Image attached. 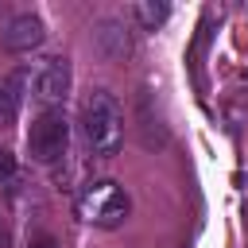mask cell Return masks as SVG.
I'll use <instances>...</instances> for the list:
<instances>
[{"label":"cell","instance_id":"obj_1","mask_svg":"<svg viewBox=\"0 0 248 248\" xmlns=\"http://www.w3.org/2000/svg\"><path fill=\"white\" fill-rule=\"evenodd\" d=\"M81 128L93 155H116L124 143V112L108 89H93L81 105Z\"/></svg>","mask_w":248,"mask_h":248},{"label":"cell","instance_id":"obj_2","mask_svg":"<svg viewBox=\"0 0 248 248\" xmlns=\"http://www.w3.org/2000/svg\"><path fill=\"white\" fill-rule=\"evenodd\" d=\"M128 209H132V198L112 178H97V182L81 186V194H78V217L89 225H101V229L120 225L128 217Z\"/></svg>","mask_w":248,"mask_h":248},{"label":"cell","instance_id":"obj_3","mask_svg":"<svg viewBox=\"0 0 248 248\" xmlns=\"http://www.w3.org/2000/svg\"><path fill=\"white\" fill-rule=\"evenodd\" d=\"M66 147H70V120H66V112L62 108L39 112L31 120V128H27V151H31V159L50 167V163H58L66 155Z\"/></svg>","mask_w":248,"mask_h":248},{"label":"cell","instance_id":"obj_4","mask_svg":"<svg viewBox=\"0 0 248 248\" xmlns=\"http://www.w3.org/2000/svg\"><path fill=\"white\" fill-rule=\"evenodd\" d=\"M70 81H74L70 62H66V58H46L43 70H39V78H35V97H39L46 108H54V105H62V101L70 97Z\"/></svg>","mask_w":248,"mask_h":248},{"label":"cell","instance_id":"obj_5","mask_svg":"<svg viewBox=\"0 0 248 248\" xmlns=\"http://www.w3.org/2000/svg\"><path fill=\"white\" fill-rule=\"evenodd\" d=\"M43 39H46V27H43V19H39V16H16V19L8 23V31H4V46H8V50H16V54L35 50Z\"/></svg>","mask_w":248,"mask_h":248},{"label":"cell","instance_id":"obj_6","mask_svg":"<svg viewBox=\"0 0 248 248\" xmlns=\"http://www.w3.org/2000/svg\"><path fill=\"white\" fill-rule=\"evenodd\" d=\"M97 46H101V54H105V58H124V54L132 50L128 27H124V23H116V19L101 23V31H97Z\"/></svg>","mask_w":248,"mask_h":248},{"label":"cell","instance_id":"obj_7","mask_svg":"<svg viewBox=\"0 0 248 248\" xmlns=\"http://www.w3.org/2000/svg\"><path fill=\"white\" fill-rule=\"evenodd\" d=\"M23 85H27V74H12L0 81V124H12L16 112H19V101H23Z\"/></svg>","mask_w":248,"mask_h":248},{"label":"cell","instance_id":"obj_8","mask_svg":"<svg viewBox=\"0 0 248 248\" xmlns=\"http://www.w3.org/2000/svg\"><path fill=\"white\" fill-rule=\"evenodd\" d=\"M132 12H136V19H140L143 27H151V31H155L159 23H167V16H170L167 4H136Z\"/></svg>","mask_w":248,"mask_h":248},{"label":"cell","instance_id":"obj_9","mask_svg":"<svg viewBox=\"0 0 248 248\" xmlns=\"http://www.w3.org/2000/svg\"><path fill=\"white\" fill-rule=\"evenodd\" d=\"M16 178H19L16 155H12L8 147H0V186H4V190H12V186H16Z\"/></svg>","mask_w":248,"mask_h":248},{"label":"cell","instance_id":"obj_10","mask_svg":"<svg viewBox=\"0 0 248 248\" xmlns=\"http://www.w3.org/2000/svg\"><path fill=\"white\" fill-rule=\"evenodd\" d=\"M27 248H58V240H54L50 232H35V236L27 240Z\"/></svg>","mask_w":248,"mask_h":248},{"label":"cell","instance_id":"obj_11","mask_svg":"<svg viewBox=\"0 0 248 248\" xmlns=\"http://www.w3.org/2000/svg\"><path fill=\"white\" fill-rule=\"evenodd\" d=\"M0 248H8V232H4V225H0Z\"/></svg>","mask_w":248,"mask_h":248}]
</instances>
